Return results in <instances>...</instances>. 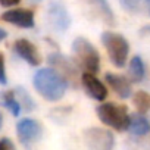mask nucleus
<instances>
[{
  "instance_id": "obj_1",
  "label": "nucleus",
  "mask_w": 150,
  "mask_h": 150,
  "mask_svg": "<svg viewBox=\"0 0 150 150\" xmlns=\"http://www.w3.org/2000/svg\"><path fill=\"white\" fill-rule=\"evenodd\" d=\"M35 91L49 102H59L68 88V81L53 68H41L33 80Z\"/></svg>"
},
{
  "instance_id": "obj_2",
  "label": "nucleus",
  "mask_w": 150,
  "mask_h": 150,
  "mask_svg": "<svg viewBox=\"0 0 150 150\" xmlns=\"http://www.w3.org/2000/svg\"><path fill=\"white\" fill-rule=\"evenodd\" d=\"M72 52L77 60V65L86 72L96 74L100 69V54L97 49L84 37L75 38L72 43Z\"/></svg>"
},
{
  "instance_id": "obj_3",
  "label": "nucleus",
  "mask_w": 150,
  "mask_h": 150,
  "mask_svg": "<svg viewBox=\"0 0 150 150\" xmlns=\"http://www.w3.org/2000/svg\"><path fill=\"white\" fill-rule=\"evenodd\" d=\"M96 112H97L99 119L105 125H108V127H110V128H113V129H116L119 132L128 129L129 113H128L125 106L108 102V103H102L97 108Z\"/></svg>"
},
{
  "instance_id": "obj_4",
  "label": "nucleus",
  "mask_w": 150,
  "mask_h": 150,
  "mask_svg": "<svg viewBox=\"0 0 150 150\" xmlns=\"http://www.w3.org/2000/svg\"><path fill=\"white\" fill-rule=\"evenodd\" d=\"M102 43L109 54L110 62L118 68H124L129 53V44L127 38L118 33L105 31L102 34Z\"/></svg>"
},
{
  "instance_id": "obj_5",
  "label": "nucleus",
  "mask_w": 150,
  "mask_h": 150,
  "mask_svg": "<svg viewBox=\"0 0 150 150\" xmlns=\"http://www.w3.org/2000/svg\"><path fill=\"white\" fill-rule=\"evenodd\" d=\"M84 140L90 150H113L115 137L105 128H88L84 131Z\"/></svg>"
},
{
  "instance_id": "obj_6",
  "label": "nucleus",
  "mask_w": 150,
  "mask_h": 150,
  "mask_svg": "<svg viewBox=\"0 0 150 150\" xmlns=\"http://www.w3.org/2000/svg\"><path fill=\"white\" fill-rule=\"evenodd\" d=\"M16 134H18L19 141L24 146L30 147L33 143H35L41 138L43 128H41L38 121L31 119V118H24L16 125Z\"/></svg>"
},
{
  "instance_id": "obj_7",
  "label": "nucleus",
  "mask_w": 150,
  "mask_h": 150,
  "mask_svg": "<svg viewBox=\"0 0 150 150\" xmlns=\"http://www.w3.org/2000/svg\"><path fill=\"white\" fill-rule=\"evenodd\" d=\"M47 63L52 66V68H56L54 71H57L62 77L69 83V81H74L78 75V68L71 59H68L66 56L60 54V53H52L49 54L47 57Z\"/></svg>"
},
{
  "instance_id": "obj_8",
  "label": "nucleus",
  "mask_w": 150,
  "mask_h": 150,
  "mask_svg": "<svg viewBox=\"0 0 150 150\" xmlns=\"http://www.w3.org/2000/svg\"><path fill=\"white\" fill-rule=\"evenodd\" d=\"M47 19L53 30L66 31L71 25V16L60 2H52L47 9Z\"/></svg>"
},
{
  "instance_id": "obj_9",
  "label": "nucleus",
  "mask_w": 150,
  "mask_h": 150,
  "mask_svg": "<svg viewBox=\"0 0 150 150\" xmlns=\"http://www.w3.org/2000/svg\"><path fill=\"white\" fill-rule=\"evenodd\" d=\"M80 80H81V86H83L84 91L91 99H94L97 102H103L108 97V88H106V86L96 77L94 74L84 72L81 75Z\"/></svg>"
},
{
  "instance_id": "obj_10",
  "label": "nucleus",
  "mask_w": 150,
  "mask_h": 150,
  "mask_svg": "<svg viewBox=\"0 0 150 150\" xmlns=\"http://www.w3.org/2000/svg\"><path fill=\"white\" fill-rule=\"evenodd\" d=\"M2 21L16 25L19 28H33L34 12L30 9H9L2 15Z\"/></svg>"
},
{
  "instance_id": "obj_11",
  "label": "nucleus",
  "mask_w": 150,
  "mask_h": 150,
  "mask_svg": "<svg viewBox=\"0 0 150 150\" xmlns=\"http://www.w3.org/2000/svg\"><path fill=\"white\" fill-rule=\"evenodd\" d=\"M13 50L16 52V54L21 59H24L31 66H38L40 62H41V57H40V53H38L37 47L27 38L16 40L15 44H13Z\"/></svg>"
},
{
  "instance_id": "obj_12",
  "label": "nucleus",
  "mask_w": 150,
  "mask_h": 150,
  "mask_svg": "<svg viewBox=\"0 0 150 150\" xmlns=\"http://www.w3.org/2000/svg\"><path fill=\"white\" fill-rule=\"evenodd\" d=\"M106 83L109 84V87L115 91V94L119 99H128L132 94V87H131V81L124 77V75H118V74H112L108 72L105 77Z\"/></svg>"
},
{
  "instance_id": "obj_13",
  "label": "nucleus",
  "mask_w": 150,
  "mask_h": 150,
  "mask_svg": "<svg viewBox=\"0 0 150 150\" xmlns=\"http://www.w3.org/2000/svg\"><path fill=\"white\" fill-rule=\"evenodd\" d=\"M90 9L94 12L97 18H100L108 25H115V15L112 8L109 6L108 0H86Z\"/></svg>"
},
{
  "instance_id": "obj_14",
  "label": "nucleus",
  "mask_w": 150,
  "mask_h": 150,
  "mask_svg": "<svg viewBox=\"0 0 150 150\" xmlns=\"http://www.w3.org/2000/svg\"><path fill=\"white\" fill-rule=\"evenodd\" d=\"M128 131L132 135H146L150 131V122L147 121V118L143 113H132L129 115V125H128Z\"/></svg>"
},
{
  "instance_id": "obj_15",
  "label": "nucleus",
  "mask_w": 150,
  "mask_h": 150,
  "mask_svg": "<svg viewBox=\"0 0 150 150\" xmlns=\"http://www.w3.org/2000/svg\"><path fill=\"white\" fill-rule=\"evenodd\" d=\"M146 75V68H144V62L140 56H134L129 60V66H128V77L132 83H140L143 81Z\"/></svg>"
},
{
  "instance_id": "obj_16",
  "label": "nucleus",
  "mask_w": 150,
  "mask_h": 150,
  "mask_svg": "<svg viewBox=\"0 0 150 150\" xmlns=\"http://www.w3.org/2000/svg\"><path fill=\"white\" fill-rule=\"evenodd\" d=\"M0 99H2L3 106H5L13 116H19V113H21V105H19V102H18V99H16V96H15V91H12V90L5 91V93L0 94Z\"/></svg>"
},
{
  "instance_id": "obj_17",
  "label": "nucleus",
  "mask_w": 150,
  "mask_h": 150,
  "mask_svg": "<svg viewBox=\"0 0 150 150\" xmlns=\"http://www.w3.org/2000/svg\"><path fill=\"white\" fill-rule=\"evenodd\" d=\"M134 105L138 110V113H146L150 110V94L146 91H137L134 94Z\"/></svg>"
},
{
  "instance_id": "obj_18",
  "label": "nucleus",
  "mask_w": 150,
  "mask_h": 150,
  "mask_svg": "<svg viewBox=\"0 0 150 150\" xmlns=\"http://www.w3.org/2000/svg\"><path fill=\"white\" fill-rule=\"evenodd\" d=\"M15 96H16V99H18V102H19L21 108L24 106V109H25V110H33V109L35 108V103H34V100L31 99V96L28 94V91H27V90H24V88L18 87V88H16V91H15Z\"/></svg>"
},
{
  "instance_id": "obj_19",
  "label": "nucleus",
  "mask_w": 150,
  "mask_h": 150,
  "mask_svg": "<svg viewBox=\"0 0 150 150\" xmlns=\"http://www.w3.org/2000/svg\"><path fill=\"white\" fill-rule=\"evenodd\" d=\"M119 2H121V6L127 12H131V13L140 12L147 5V0H119Z\"/></svg>"
},
{
  "instance_id": "obj_20",
  "label": "nucleus",
  "mask_w": 150,
  "mask_h": 150,
  "mask_svg": "<svg viewBox=\"0 0 150 150\" xmlns=\"http://www.w3.org/2000/svg\"><path fill=\"white\" fill-rule=\"evenodd\" d=\"M0 84L6 86L8 84V77H6V68H5V57L0 53Z\"/></svg>"
},
{
  "instance_id": "obj_21",
  "label": "nucleus",
  "mask_w": 150,
  "mask_h": 150,
  "mask_svg": "<svg viewBox=\"0 0 150 150\" xmlns=\"http://www.w3.org/2000/svg\"><path fill=\"white\" fill-rule=\"evenodd\" d=\"M0 150H16L15 144L9 138H0Z\"/></svg>"
},
{
  "instance_id": "obj_22",
  "label": "nucleus",
  "mask_w": 150,
  "mask_h": 150,
  "mask_svg": "<svg viewBox=\"0 0 150 150\" xmlns=\"http://www.w3.org/2000/svg\"><path fill=\"white\" fill-rule=\"evenodd\" d=\"M21 0H0V5L3 8H12V6H16L19 5Z\"/></svg>"
},
{
  "instance_id": "obj_23",
  "label": "nucleus",
  "mask_w": 150,
  "mask_h": 150,
  "mask_svg": "<svg viewBox=\"0 0 150 150\" xmlns=\"http://www.w3.org/2000/svg\"><path fill=\"white\" fill-rule=\"evenodd\" d=\"M6 37H8V33H6L3 28H0V43H2V41H3Z\"/></svg>"
},
{
  "instance_id": "obj_24",
  "label": "nucleus",
  "mask_w": 150,
  "mask_h": 150,
  "mask_svg": "<svg viewBox=\"0 0 150 150\" xmlns=\"http://www.w3.org/2000/svg\"><path fill=\"white\" fill-rule=\"evenodd\" d=\"M141 33H143V34H146V33H150V25H146V27L141 30Z\"/></svg>"
},
{
  "instance_id": "obj_25",
  "label": "nucleus",
  "mask_w": 150,
  "mask_h": 150,
  "mask_svg": "<svg viewBox=\"0 0 150 150\" xmlns=\"http://www.w3.org/2000/svg\"><path fill=\"white\" fill-rule=\"evenodd\" d=\"M146 8H147V12H149V15H150V0H147V5H146Z\"/></svg>"
},
{
  "instance_id": "obj_26",
  "label": "nucleus",
  "mask_w": 150,
  "mask_h": 150,
  "mask_svg": "<svg viewBox=\"0 0 150 150\" xmlns=\"http://www.w3.org/2000/svg\"><path fill=\"white\" fill-rule=\"evenodd\" d=\"M2 122H3V118H2V113H0V128H2Z\"/></svg>"
}]
</instances>
